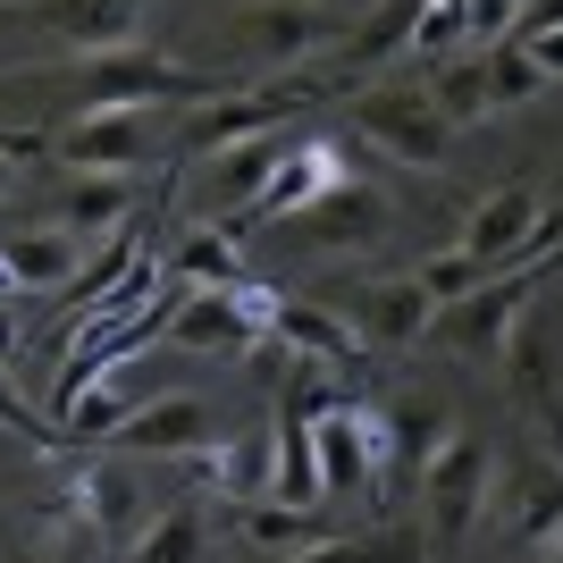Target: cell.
Returning <instances> with one entry per match:
<instances>
[{
    "label": "cell",
    "instance_id": "cell-1",
    "mask_svg": "<svg viewBox=\"0 0 563 563\" xmlns=\"http://www.w3.org/2000/svg\"><path fill=\"white\" fill-rule=\"evenodd\" d=\"M219 43H228V68L295 76L336 43V9H320V0H253V9H235L219 25Z\"/></svg>",
    "mask_w": 563,
    "mask_h": 563
},
{
    "label": "cell",
    "instance_id": "cell-2",
    "mask_svg": "<svg viewBox=\"0 0 563 563\" xmlns=\"http://www.w3.org/2000/svg\"><path fill=\"white\" fill-rule=\"evenodd\" d=\"M488 496H496V454H488V438L479 429H454L446 446L421 463V505H429V539L446 547H463L471 539V521L488 514Z\"/></svg>",
    "mask_w": 563,
    "mask_h": 563
},
{
    "label": "cell",
    "instance_id": "cell-3",
    "mask_svg": "<svg viewBox=\"0 0 563 563\" xmlns=\"http://www.w3.org/2000/svg\"><path fill=\"white\" fill-rule=\"evenodd\" d=\"M269 329V286H186L161 311V345L177 353H253Z\"/></svg>",
    "mask_w": 563,
    "mask_h": 563
},
{
    "label": "cell",
    "instance_id": "cell-4",
    "mask_svg": "<svg viewBox=\"0 0 563 563\" xmlns=\"http://www.w3.org/2000/svg\"><path fill=\"white\" fill-rule=\"evenodd\" d=\"M286 126L278 135H253V143H228V152H211V161H194V211H202V228H228V219H253L261 211V194L278 186V168H286ZM244 235V228H228Z\"/></svg>",
    "mask_w": 563,
    "mask_h": 563
},
{
    "label": "cell",
    "instance_id": "cell-5",
    "mask_svg": "<svg viewBox=\"0 0 563 563\" xmlns=\"http://www.w3.org/2000/svg\"><path fill=\"white\" fill-rule=\"evenodd\" d=\"M539 228H547V202H539V186H496V194H479L463 211V244L488 278H505V269H521V261H555L539 244Z\"/></svg>",
    "mask_w": 563,
    "mask_h": 563
},
{
    "label": "cell",
    "instance_id": "cell-6",
    "mask_svg": "<svg viewBox=\"0 0 563 563\" xmlns=\"http://www.w3.org/2000/svg\"><path fill=\"white\" fill-rule=\"evenodd\" d=\"M152 110H85V118H59L51 126V161L68 177H135L152 161Z\"/></svg>",
    "mask_w": 563,
    "mask_h": 563
},
{
    "label": "cell",
    "instance_id": "cell-7",
    "mask_svg": "<svg viewBox=\"0 0 563 563\" xmlns=\"http://www.w3.org/2000/svg\"><path fill=\"white\" fill-rule=\"evenodd\" d=\"M345 126H353V143H378L404 168H446V152H454V126L429 93H371V101H353Z\"/></svg>",
    "mask_w": 563,
    "mask_h": 563
},
{
    "label": "cell",
    "instance_id": "cell-8",
    "mask_svg": "<svg viewBox=\"0 0 563 563\" xmlns=\"http://www.w3.org/2000/svg\"><path fill=\"white\" fill-rule=\"evenodd\" d=\"M555 278V261H521V269H505V278L471 286L463 303L438 311V336H446L454 353H505V336H514V320L530 311V295Z\"/></svg>",
    "mask_w": 563,
    "mask_h": 563
},
{
    "label": "cell",
    "instance_id": "cell-9",
    "mask_svg": "<svg viewBox=\"0 0 563 563\" xmlns=\"http://www.w3.org/2000/svg\"><path fill=\"white\" fill-rule=\"evenodd\" d=\"M76 496H85V530H93L101 547H135V530L161 514V496H152V471H143V454H110V463H93Z\"/></svg>",
    "mask_w": 563,
    "mask_h": 563
},
{
    "label": "cell",
    "instance_id": "cell-10",
    "mask_svg": "<svg viewBox=\"0 0 563 563\" xmlns=\"http://www.w3.org/2000/svg\"><path fill=\"white\" fill-rule=\"evenodd\" d=\"M311 446H320V496H353L387 454V412L329 404V412H311Z\"/></svg>",
    "mask_w": 563,
    "mask_h": 563
},
{
    "label": "cell",
    "instance_id": "cell-11",
    "mask_svg": "<svg viewBox=\"0 0 563 563\" xmlns=\"http://www.w3.org/2000/svg\"><path fill=\"white\" fill-rule=\"evenodd\" d=\"M152 0H34V25H43L59 51L93 59V51H135Z\"/></svg>",
    "mask_w": 563,
    "mask_h": 563
},
{
    "label": "cell",
    "instance_id": "cell-12",
    "mask_svg": "<svg viewBox=\"0 0 563 563\" xmlns=\"http://www.w3.org/2000/svg\"><path fill=\"white\" fill-rule=\"evenodd\" d=\"M76 278H85V235H68L59 219L0 235V286H9V295H59V286H76Z\"/></svg>",
    "mask_w": 563,
    "mask_h": 563
},
{
    "label": "cell",
    "instance_id": "cell-13",
    "mask_svg": "<svg viewBox=\"0 0 563 563\" xmlns=\"http://www.w3.org/2000/svg\"><path fill=\"white\" fill-rule=\"evenodd\" d=\"M336 311L353 320V336H362V345H421V336L438 329V303H429V286H421V278H378V286H353Z\"/></svg>",
    "mask_w": 563,
    "mask_h": 563
},
{
    "label": "cell",
    "instance_id": "cell-14",
    "mask_svg": "<svg viewBox=\"0 0 563 563\" xmlns=\"http://www.w3.org/2000/svg\"><path fill=\"white\" fill-rule=\"evenodd\" d=\"M496 514H505V530H514L521 547H555L563 530V463H547V454H514V471H505V488L488 496Z\"/></svg>",
    "mask_w": 563,
    "mask_h": 563
},
{
    "label": "cell",
    "instance_id": "cell-15",
    "mask_svg": "<svg viewBox=\"0 0 563 563\" xmlns=\"http://www.w3.org/2000/svg\"><path fill=\"white\" fill-rule=\"evenodd\" d=\"M118 446L126 454H211V446H228V429H219V412L202 396H152L118 429Z\"/></svg>",
    "mask_w": 563,
    "mask_h": 563
},
{
    "label": "cell",
    "instance_id": "cell-16",
    "mask_svg": "<svg viewBox=\"0 0 563 563\" xmlns=\"http://www.w3.org/2000/svg\"><path fill=\"white\" fill-rule=\"evenodd\" d=\"M295 228H303L311 253H371L378 235H387V202H378L362 177H336L311 211H295Z\"/></svg>",
    "mask_w": 563,
    "mask_h": 563
},
{
    "label": "cell",
    "instance_id": "cell-17",
    "mask_svg": "<svg viewBox=\"0 0 563 563\" xmlns=\"http://www.w3.org/2000/svg\"><path fill=\"white\" fill-rule=\"evenodd\" d=\"M118 563H219V514L202 496H177L135 530V547H118Z\"/></svg>",
    "mask_w": 563,
    "mask_h": 563
},
{
    "label": "cell",
    "instance_id": "cell-18",
    "mask_svg": "<svg viewBox=\"0 0 563 563\" xmlns=\"http://www.w3.org/2000/svg\"><path fill=\"white\" fill-rule=\"evenodd\" d=\"M269 329L295 345V362H320V371H345L353 353H362V336H353V320L336 303H278L269 295Z\"/></svg>",
    "mask_w": 563,
    "mask_h": 563
},
{
    "label": "cell",
    "instance_id": "cell-19",
    "mask_svg": "<svg viewBox=\"0 0 563 563\" xmlns=\"http://www.w3.org/2000/svg\"><path fill=\"white\" fill-rule=\"evenodd\" d=\"M143 202V177H68V194H59V228L68 235H118L126 219H135Z\"/></svg>",
    "mask_w": 563,
    "mask_h": 563
},
{
    "label": "cell",
    "instance_id": "cell-20",
    "mask_svg": "<svg viewBox=\"0 0 563 563\" xmlns=\"http://www.w3.org/2000/svg\"><path fill=\"white\" fill-rule=\"evenodd\" d=\"M412 34H421V0H378L371 18L353 25L345 59H353V68H378V59H396V51H412Z\"/></svg>",
    "mask_w": 563,
    "mask_h": 563
},
{
    "label": "cell",
    "instance_id": "cell-21",
    "mask_svg": "<svg viewBox=\"0 0 563 563\" xmlns=\"http://www.w3.org/2000/svg\"><path fill=\"white\" fill-rule=\"evenodd\" d=\"M110 371H118V362H110ZM110 371H93V387H85V396L59 404V412H68V438H85V446H93V438H118V429L135 421V404H143V396H126Z\"/></svg>",
    "mask_w": 563,
    "mask_h": 563
},
{
    "label": "cell",
    "instance_id": "cell-22",
    "mask_svg": "<svg viewBox=\"0 0 563 563\" xmlns=\"http://www.w3.org/2000/svg\"><path fill=\"white\" fill-rule=\"evenodd\" d=\"M446 438H454V421H446V404H438V396H404L396 412H387V446H396L412 471L446 446Z\"/></svg>",
    "mask_w": 563,
    "mask_h": 563
},
{
    "label": "cell",
    "instance_id": "cell-23",
    "mask_svg": "<svg viewBox=\"0 0 563 563\" xmlns=\"http://www.w3.org/2000/svg\"><path fill=\"white\" fill-rule=\"evenodd\" d=\"M429 101L446 110V126H471V118H488V51H471V59H446Z\"/></svg>",
    "mask_w": 563,
    "mask_h": 563
},
{
    "label": "cell",
    "instance_id": "cell-24",
    "mask_svg": "<svg viewBox=\"0 0 563 563\" xmlns=\"http://www.w3.org/2000/svg\"><path fill=\"white\" fill-rule=\"evenodd\" d=\"M244 539L261 547V563H278V555H303L311 547V521L295 505H278V496H253L244 505Z\"/></svg>",
    "mask_w": 563,
    "mask_h": 563
},
{
    "label": "cell",
    "instance_id": "cell-25",
    "mask_svg": "<svg viewBox=\"0 0 563 563\" xmlns=\"http://www.w3.org/2000/svg\"><path fill=\"white\" fill-rule=\"evenodd\" d=\"M547 93V68L530 59V43H496L488 51V110H521Z\"/></svg>",
    "mask_w": 563,
    "mask_h": 563
},
{
    "label": "cell",
    "instance_id": "cell-26",
    "mask_svg": "<svg viewBox=\"0 0 563 563\" xmlns=\"http://www.w3.org/2000/svg\"><path fill=\"white\" fill-rule=\"evenodd\" d=\"M177 278H186V286H253V278H244V261H235V235L228 228L194 235L186 253H177Z\"/></svg>",
    "mask_w": 563,
    "mask_h": 563
},
{
    "label": "cell",
    "instance_id": "cell-27",
    "mask_svg": "<svg viewBox=\"0 0 563 563\" xmlns=\"http://www.w3.org/2000/svg\"><path fill=\"white\" fill-rule=\"evenodd\" d=\"M412 278L429 286V303L446 311V303H463L471 286H488V269H479V261L463 253V244H454V253H438V261H421V269H412Z\"/></svg>",
    "mask_w": 563,
    "mask_h": 563
},
{
    "label": "cell",
    "instance_id": "cell-28",
    "mask_svg": "<svg viewBox=\"0 0 563 563\" xmlns=\"http://www.w3.org/2000/svg\"><path fill=\"white\" fill-rule=\"evenodd\" d=\"M278 563H412L404 539H311L303 555H278Z\"/></svg>",
    "mask_w": 563,
    "mask_h": 563
},
{
    "label": "cell",
    "instance_id": "cell-29",
    "mask_svg": "<svg viewBox=\"0 0 563 563\" xmlns=\"http://www.w3.org/2000/svg\"><path fill=\"white\" fill-rule=\"evenodd\" d=\"M43 152H51V135H43V126H0V211L18 202L25 161H43Z\"/></svg>",
    "mask_w": 563,
    "mask_h": 563
},
{
    "label": "cell",
    "instance_id": "cell-30",
    "mask_svg": "<svg viewBox=\"0 0 563 563\" xmlns=\"http://www.w3.org/2000/svg\"><path fill=\"white\" fill-rule=\"evenodd\" d=\"M463 9H471V43H479V51L514 43L521 18H530V0H463Z\"/></svg>",
    "mask_w": 563,
    "mask_h": 563
},
{
    "label": "cell",
    "instance_id": "cell-31",
    "mask_svg": "<svg viewBox=\"0 0 563 563\" xmlns=\"http://www.w3.org/2000/svg\"><path fill=\"white\" fill-rule=\"evenodd\" d=\"M0 429H18V438H59V429H43L34 412H25V396L9 387V378H0Z\"/></svg>",
    "mask_w": 563,
    "mask_h": 563
},
{
    "label": "cell",
    "instance_id": "cell-32",
    "mask_svg": "<svg viewBox=\"0 0 563 563\" xmlns=\"http://www.w3.org/2000/svg\"><path fill=\"white\" fill-rule=\"evenodd\" d=\"M51 563H110V547H101V539H93V530H85V521H76L68 539L51 547Z\"/></svg>",
    "mask_w": 563,
    "mask_h": 563
},
{
    "label": "cell",
    "instance_id": "cell-33",
    "mask_svg": "<svg viewBox=\"0 0 563 563\" xmlns=\"http://www.w3.org/2000/svg\"><path fill=\"white\" fill-rule=\"evenodd\" d=\"M514 43H530V59L547 68V85L563 76V25H547V34H514Z\"/></svg>",
    "mask_w": 563,
    "mask_h": 563
},
{
    "label": "cell",
    "instance_id": "cell-34",
    "mask_svg": "<svg viewBox=\"0 0 563 563\" xmlns=\"http://www.w3.org/2000/svg\"><path fill=\"white\" fill-rule=\"evenodd\" d=\"M18 303L25 295H0V371L18 362V345H25V320H18Z\"/></svg>",
    "mask_w": 563,
    "mask_h": 563
},
{
    "label": "cell",
    "instance_id": "cell-35",
    "mask_svg": "<svg viewBox=\"0 0 563 563\" xmlns=\"http://www.w3.org/2000/svg\"><path fill=\"white\" fill-rule=\"evenodd\" d=\"M547 563H563V530H555V547H547Z\"/></svg>",
    "mask_w": 563,
    "mask_h": 563
},
{
    "label": "cell",
    "instance_id": "cell-36",
    "mask_svg": "<svg viewBox=\"0 0 563 563\" xmlns=\"http://www.w3.org/2000/svg\"><path fill=\"white\" fill-rule=\"evenodd\" d=\"M0 295H9V286H0Z\"/></svg>",
    "mask_w": 563,
    "mask_h": 563
}]
</instances>
